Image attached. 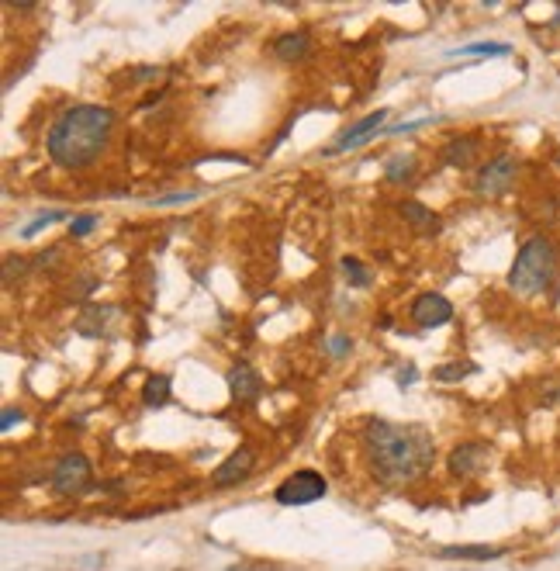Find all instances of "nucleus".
I'll return each instance as SVG.
<instances>
[{
	"mask_svg": "<svg viewBox=\"0 0 560 571\" xmlns=\"http://www.w3.org/2000/svg\"><path fill=\"white\" fill-rule=\"evenodd\" d=\"M360 447L370 475L388 488L415 485L436 461V440L422 426L391 423V419H367Z\"/></svg>",
	"mask_w": 560,
	"mask_h": 571,
	"instance_id": "f257e3e1",
	"label": "nucleus"
},
{
	"mask_svg": "<svg viewBox=\"0 0 560 571\" xmlns=\"http://www.w3.org/2000/svg\"><path fill=\"white\" fill-rule=\"evenodd\" d=\"M115 132V111L104 104H73L52 122L45 135L49 160L63 170H87L108 149Z\"/></svg>",
	"mask_w": 560,
	"mask_h": 571,
	"instance_id": "f03ea898",
	"label": "nucleus"
},
{
	"mask_svg": "<svg viewBox=\"0 0 560 571\" xmlns=\"http://www.w3.org/2000/svg\"><path fill=\"white\" fill-rule=\"evenodd\" d=\"M557 274V246L547 236H533L519 246L509 270V288L522 298H533L554 281Z\"/></svg>",
	"mask_w": 560,
	"mask_h": 571,
	"instance_id": "7ed1b4c3",
	"label": "nucleus"
},
{
	"mask_svg": "<svg viewBox=\"0 0 560 571\" xmlns=\"http://www.w3.org/2000/svg\"><path fill=\"white\" fill-rule=\"evenodd\" d=\"M325 492H329V482H325L322 471L301 468L274 488V499L280 506H312V502L325 499Z\"/></svg>",
	"mask_w": 560,
	"mask_h": 571,
	"instance_id": "20e7f679",
	"label": "nucleus"
},
{
	"mask_svg": "<svg viewBox=\"0 0 560 571\" xmlns=\"http://www.w3.org/2000/svg\"><path fill=\"white\" fill-rule=\"evenodd\" d=\"M49 485L56 488L59 495H83L90 485H94V464H90L87 454L70 450V454H63L56 464H52Z\"/></svg>",
	"mask_w": 560,
	"mask_h": 571,
	"instance_id": "39448f33",
	"label": "nucleus"
},
{
	"mask_svg": "<svg viewBox=\"0 0 560 571\" xmlns=\"http://www.w3.org/2000/svg\"><path fill=\"white\" fill-rule=\"evenodd\" d=\"M516 177H519L516 156H509V153L491 156V160L478 170V177H474V194H478V198H502V194L516 184Z\"/></svg>",
	"mask_w": 560,
	"mask_h": 571,
	"instance_id": "423d86ee",
	"label": "nucleus"
},
{
	"mask_svg": "<svg viewBox=\"0 0 560 571\" xmlns=\"http://www.w3.org/2000/svg\"><path fill=\"white\" fill-rule=\"evenodd\" d=\"M488 464H491V447L481 440L457 443V447L450 450V457H446V468H450V475L460 478V482L481 478L484 471H488Z\"/></svg>",
	"mask_w": 560,
	"mask_h": 571,
	"instance_id": "0eeeda50",
	"label": "nucleus"
},
{
	"mask_svg": "<svg viewBox=\"0 0 560 571\" xmlns=\"http://www.w3.org/2000/svg\"><path fill=\"white\" fill-rule=\"evenodd\" d=\"M384 122H388V108H377V111H370V115H363L360 122H353L350 129L339 132V139L332 142L329 149H325V156H332V153H350V149L367 146L370 139H377V135H381V125H384Z\"/></svg>",
	"mask_w": 560,
	"mask_h": 571,
	"instance_id": "6e6552de",
	"label": "nucleus"
},
{
	"mask_svg": "<svg viewBox=\"0 0 560 571\" xmlns=\"http://www.w3.org/2000/svg\"><path fill=\"white\" fill-rule=\"evenodd\" d=\"M453 319V305L446 295H436V291H426L412 302V322L419 329H440Z\"/></svg>",
	"mask_w": 560,
	"mask_h": 571,
	"instance_id": "1a4fd4ad",
	"label": "nucleus"
},
{
	"mask_svg": "<svg viewBox=\"0 0 560 571\" xmlns=\"http://www.w3.org/2000/svg\"><path fill=\"white\" fill-rule=\"evenodd\" d=\"M253 468H256L253 450L239 447V450H232V454L225 457V461L218 464L215 471H211V485H215V488H232V485L246 482V478L253 475Z\"/></svg>",
	"mask_w": 560,
	"mask_h": 571,
	"instance_id": "9d476101",
	"label": "nucleus"
},
{
	"mask_svg": "<svg viewBox=\"0 0 560 571\" xmlns=\"http://www.w3.org/2000/svg\"><path fill=\"white\" fill-rule=\"evenodd\" d=\"M225 385H229V395L236 398L239 405H249L263 395V378L253 371V364H246V360H236V364L225 371Z\"/></svg>",
	"mask_w": 560,
	"mask_h": 571,
	"instance_id": "9b49d317",
	"label": "nucleus"
},
{
	"mask_svg": "<svg viewBox=\"0 0 560 571\" xmlns=\"http://www.w3.org/2000/svg\"><path fill=\"white\" fill-rule=\"evenodd\" d=\"M478 156H481V135L471 132V135H453L443 146L440 160L453 170H471L478 163Z\"/></svg>",
	"mask_w": 560,
	"mask_h": 571,
	"instance_id": "f8f14e48",
	"label": "nucleus"
},
{
	"mask_svg": "<svg viewBox=\"0 0 560 571\" xmlns=\"http://www.w3.org/2000/svg\"><path fill=\"white\" fill-rule=\"evenodd\" d=\"M270 52H274V59H280V63H305V59L315 52L312 35H308L305 28H298V32H284L274 39Z\"/></svg>",
	"mask_w": 560,
	"mask_h": 571,
	"instance_id": "ddd939ff",
	"label": "nucleus"
},
{
	"mask_svg": "<svg viewBox=\"0 0 560 571\" xmlns=\"http://www.w3.org/2000/svg\"><path fill=\"white\" fill-rule=\"evenodd\" d=\"M505 554V547L491 544H457V547H440L436 558L440 561H498Z\"/></svg>",
	"mask_w": 560,
	"mask_h": 571,
	"instance_id": "4468645a",
	"label": "nucleus"
},
{
	"mask_svg": "<svg viewBox=\"0 0 560 571\" xmlns=\"http://www.w3.org/2000/svg\"><path fill=\"white\" fill-rule=\"evenodd\" d=\"M398 212H401V219L412 225V229H419L422 236H429V232L440 229V215H436L433 208L422 205V201H401Z\"/></svg>",
	"mask_w": 560,
	"mask_h": 571,
	"instance_id": "2eb2a0df",
	"label": "nucleus"
},
{
	"mask_svg": "<svg viewBox=\"0 0 560 571\" xmlns=\"http://www.w3.org/2000/svg\"><path fill=\"white\" fill-rule=\"evenodd\" d=\"M166 402H170V374H153V378H146V385H142V405L160 409Z\"/></svg>",
	"mask_w": 560,
	"mask_h": 571,
	"instance_id": "dca6fc26",
	"label": "nucleus"
},
{
	"mask_svg": "<svg viewBox=\"0 0 560 571\" xmlns=\"http://www.w3.org/2000/svg\"><path fill=\"white\" fill-rule=\"evenodd\" d=\"M415 170H419V163H415V156H391L388 163H384V177L391 180V184H408V180L415 177Z\"/></svg>",
	"mask_w": 560,
	"mask_h": 571,
	"instance_id": "f3484780",
	"label": "nucleus"
},
{
	"mask_svg": "<svg viewBox=\"0 0 560 571\" xmlns=\"http://www.w3.org/2000/svg\"><path fill=\"white\" fill-rule=\"evenodd\" d=\"M339 270H343V281L350 284V288H370V284H374L370 270L363 267L357 257H343L339 260Z\"/></svg>",
	"mask_w": 560,
	"mask_h": 571,
	"instance_id": "a211bd4d",
	"label": "nucleus"
},
{
	"mask_svg": "<svg viewBox=\"0 0 560 571\" xmlns=\"http://www.w3.org/2000/svg\"><path fill=\"white\" fill-rule=\"evenodd\" d=\"M512 45L509 42H474V45H460L453 49L450 56H474V59H484V56H509Z\"/></svg>",
	"mask_w": 560,
	"mask_h": 571,
	"instance_id": "6ab92c4d",
	"label": "nucleus"
},
{
	"mask_svg": "<svg viewBox=\"0 0 560 571\" xmlns=\"http://www.w3.org/2000/svg\"><path fill=\"white\" fill-rule=\"evenodd\" d=\"M59 219H70V212H63V208H49V212L35 215V222L21 225V239H32V236H39L42 229H49V225H56Z\"/></svg>",
	"mask_w": 560,
	"mask_h": 571,
	"instance_id": "aec40b11",
	"label": "nucleus"
},
{
	"mask_svg": "<svg viewBox=\"0 0 560 571\" xmlns=\"http://www.w3.org/2000/svg\"><path fill=\"white\" fill-rule=\"evenodd\" d=\"M467 374H478V364H471V360H453V364H443V367H436L433 371V378L436 381H460V378H467Z\"/></svg>",
	"mask_w": 560,
	"mask_h": 571,
	"instance_id": "412c9836",
	"label": "nucleus"
},
{
	"mask_svg": "<svg viewBox=\"0 0 560 571\" xmlns=\"http://www.w3.org/2000/svg\"><path fill=\"white\" fill-rule=\"evenodd\" d=\"M198 198V191H173V194H160V198H149V208H170V205H187V201Z\"/></svg>",
	"mask_w": 560,
	"mask_h": 571,
	"instance_id": "4be33fe9",
	"label": "nucleus"
},
{
	"mask_svg": "<svg viewBox=\"0 0 560 571\" xmlns=\"http://www.w3.org/2000/svg\"><path fill=\"white\" fill-rule=\"evenodd\" d=\"M97 222H101V219H97V215H77V219H73L70 222V236L73 239H83V236H90V232H94L97 229Z\"/></svg>",
	"mask_w": 560,
	"mask_h": 571,
	"instance_id": "5701e85b",
	"label": "nucleus"
},
{
	"mask_svg": "<svg viewBox=\"0 0 560 571\" xmlns=\"http://www.w3.org/2000/svg\"><path fill=\"white\" fill-rule=\"evenodd\" d=\"M436 122H443V118H440V115H433V118H415V122H401V125H395V129L384 132V135H405V132L426 129V125H436Z\"/></svg>",
	"mask_w": 560,
	"mask_h": 571,
	"instance_id": "b1692460",
	"label": "nucleus"
},
{
	"mask_svg": "<svg viewBox=\"0 0 560 571\" xmlns=\"http://www.w3.org/2000/svg\"><path fill=\"white\" fill-rule=\"evenodd\" d=\"M18 423H25V409H14V405H11V409H4V416H0V430L11 433Z\"/></svg>",
	"mask_w": 560,
	"mask_h": 571,
	"instance_id": "393cba45",
	"label": "nucleus"
},
{
	"mask_svg": "<svg viewBox=\"0 0 560 571\" xmlns=\"http://www.w3.org/2000/svg\"><path fill=\"white\" fill-rule=\"evenodd\" d=\"M350 350H353V340H350V336L339 333V336H332V340H329V353H332V357H346Z\"/></svg>",
	"mask_w": 560,
	"mask_h": 571,
	"instance_id": "a878e982",
	"label": "nucleus"
},
{
	"mask_svg": "<svg viewBox=\"0 0 560 571\" xmlns=\"http://www.w3.org/2000/svg\"><path fill=\"white\" fill-rule=\"evenodd\" d=\"M412 381H415V367H405V371L398 374V385H401V388H408V385H412Z\"/></svg>",
	"mask_w": 560,
	"mask_h": 571,
	"instance_id": "bb28decb",
	"label": "nucleus"
}]
</instances>
